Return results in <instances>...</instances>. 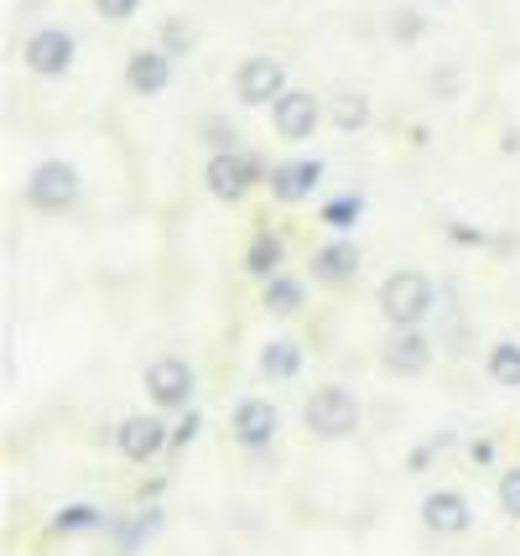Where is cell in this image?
<instances>
[{
  "mask_svg": "<svg viewBox=\"0 0 520 556\" xmlns=\"http://www.w3.org/2000/svg\"><path fill=\"white\" fill-rule=\"evenodd\" d=\"M432 307H437V291L421 270H391L380 281V313L391 328H421Z\"/></svg>",
  "mask_w": 520,
  "mask_h": 556,
  "instance_id": "obj_1",
  "label": "cell"
},
{
  "mask_svg": "<svg viewBox=\"0 0 520 556\" xmlns=\"http://www.w3.org/2000/svg\"><path fill=\"white\" fill-rule=\"evenodd\" d=\"M302 421H307V432L322 437V442H339V437H354L359 432V395L344 386H322L307 395V406H302Z\"/></svg>",
  "mask_w": 520,
  "mask_h": 556,
  "instance_id": "obj_2",
  "label": "cell"
},
{
  "mask_svg": "<svg viewBox=\"0 0 520 556\" xmlns=\"http://www.w3.org/2000/svg\"><path fill=\"white\" fill-rule=\"evenodd\" d=\"M78 193H84V177H78V167H68V162H37L31 177H26V203L42 208V214L74 208Z\"/></svg>",
  "mask_w": 520,
  "mask_h": 556,
  "instance_id": "obj_3",
  "label": "cell"
},
{
  "mask_svg": "<svg viewBox=\"0 0 520 556\" xmlns=\"http://www.w3.org/2000/svg\"><path fill=\"white\" fill-rule=\"evenodd\" d=\"M193 386H199L193 364L177 359V354H162V359L147 364V395H151V406H162V412H188Z\"/></svg>",
  "mask_w": 520,
  "mask_h": 556,
  "instance_id": "obj_4",
  "label": "cell"
},
{
  "mask_svg": "<svg viewBox=\"0 0 520 556\" xmlns=\"http://www.w3.org/2000/svg\"><path fill=\"white\" fill-rule=\"evenodd\" d=\"M26 68L37 73V78H63V73L74 68V58H78V42H74V31H63V26H42V31H31L26 37Z\"/></svg>",
  "mask_w": 520,
  "mask_h": 556,
  "instance_id": "obj_5",
  "label": "cell"
},
{
  "mask_svg": "<svg viewBox=\"0 0 520 556\" xmlns=\"http://www.w3.org/2000/svg\"><path fill=\"white\" fill-rule=\"evenodd\" d=\"M322 121V99L307 94V89H287V94L271 104V125L281 141H307Z\"/></svg>",
  "mask_w": 520,
  "mask_h": 556,
  "instance_id": "obj_6",
  "label": "cell"
},
{
  "mask_svg": "<svg viewBox=\"0 0 520 556\" xmlns=\"http://www.w3.org/2000/svg\"><path fill=\"white\" fill-rule=\"evenodd\" d=\"M234 94L240 104H276V99L287 94V68L276 63V58H245L240 73H234Z\"/></svg>",
  "mask_w": 520,
  "mask_h": 556,
  "instance_id": "obj_7",
  "label": "cell"
},
{
  "mask_svg": "<svg viewBox=\"0 0 520 556\" xmlns=\"http://www.w3.org/2000/svg\"><path fill=\"white\" fill-rule=\"evenodd\" d=\"M234 442L245 447V453H261V447H271L276 432H281V412H276L271 401H261V395H245L240 406H234Z\"/></svg>",
  "mask_w": 520,
  "mask_h": 556,
  "instance_id": "obj_8",
  "label": "cell"
},
{
  "mask_svg": "<svg viewBox=\"0 0 520 556\" xmlns=\"http://www.w3.org/2000/svg\"><path fill=\"white\" fill-rule=\"evenodd\" d=\"M203 182H208V193L214 198L240 203V198L250 193V182H255V162H250L245 151H214L208 167H203Z\"/></svg>",
  "mask_w": 520,
  "mask_h": 556,
  "instance_id": "obj_9",
  "label": "cell"
},
{
  "mask_svg": "<svg viewBox=\"0 0 520 556\" xmlns=\"http://www.w3.org/2000/svg\"><path fill=\"white\" fill-rule=\"evenodd\" d=\"M421 526L437 535H464L473 526V509L458 489H432V494L421 500Z\"/></svg>",
  "mask_w": 520,
  "mask_h": 556,
  "instance_id": "obj_10",
  "label": "cell"
},
{
  "mask_svg": "<svg viewBox=\"0 0 520 556\" xmlns=\"http://www.w3.org/2000/svg\"><path fill=\"white\" fill-rule=\"evenodd\" d=\"M380 364H385L391 375H421V369L432 364V339H427L421 328H391V339L380 349Z\"/></svg>",
  "mask_w": 520,
  "mask_h": 556,
  "instance_id": "obj_11",
  "label": "cell"
},
{
  "mask_svg": "<svg viewBox=\"0 0 520 556\" xmlns=\"http://www.w3.org/2000/svg\"><path fill=\"white\" fill-rule=\"evenodd\" d=\"M125 84H130V94L156 99L167 84H173V58L162 48H136L125 58Z\"/></svg>",
  "mask_w": 520,
  "mask_h": 556,
  "instance_id": "obj_12",
  "label": "cell"
},
{
  "mask_svg": "<svg viewBox=\"0 0 520 556\" xmlns=\"http://www.w3.org/2000/svg\"><path fill=\"white\" fill-rule=\"evenodd\" d=\"M115 442H121V453L130 463H151L162 447H167V442H173V432H167L156 416H130V421H121Z\"/></svg>",
  "mask_w": 520,
  "mask_h": 556,
  "instance_id": "obj_13",
  "label": "cell"
},
{
  "mask_svg": "<svg viewBox=\"0 0 520 556\" xmlns=\"http://www.w3.org/2000/svg\"><path fill=\"white\" fill-rule=\"evenodd\" d=\"M322 182V162H313V156H297V162H281V167H271V198H281V203H302V198H313Z\"/></svg>",
  "mask_w": 520,
  "mask_h": 556,
  "instance_id": "obj_14",
  "label": "cell"
},
{
  "mask_svg": "<svg viewBox=\"0 0 520 556\" xmlns=\"http://www.w3.org/2000/svg\"><path fill=\"white\" fill-rule=\"evenodd\" d=\"M354 276H359V250L348 240L313 250V281H322V287H354Z\"/></svg>",
  "mask_w": 520,
  "mask_h": 556,
  "instance_id": "obj_15",
  "label": "cell"
},
{
  "mask_svg": "<svg viewBox=\"0 0 520 556\" xmlns=\"http://www.w3.org/2000/svg\"><path fill=\"white\" fill-rule=\"evenodd\" d=\"M328 121L339 125L344 136L365 130V125H370V99L359 94V89H339V94L328 99Z\"/></svg>",
  "mask_w": 520,
  "mask_h": 556,
  "instance_id": "obj_16",
  "label": "cell"
},
{
  "mask_svg": "<svg viewBox=\"0 0 520 556\" xmlns=\"http://www.w3.org/2000/svg\"><path fill=\"white\" fill-rule=\"evenodd\" d=\"M297 369H302V349L292 339H271L261 349V375L266 380H292Z\"/></svg>",
  "mask_w": 520,
  "mask_h": 556,
  "instance_id": "obj_17",
  "label": "cell"
},
{
  "mask_svg": "<svg viewBox=\"0 0 520 556\" xmlns=\"http://www.w3.org/2000/svg\"><path fill=\"white\" fill-rule=\"evenodd\" d=\"M484 369H490V380H495V386L520 390V343L516 339H499L495 349H490Z\"/></svg>",
  "mask_w": 520,
  "mask_h": 556,
  "instance_id": "obj_18",
  "label": "cell"
},
{
  "mask_svg": "<svg viewBox=\"0 0 520 556\" xmlns=\"http://www.w3.org/2000/svg\"><path fill=\"white\" fill-rule=\"evenodd\" d=\"M245 270L250 276H261V281L281 276V240H276V235H255L250 250H245Z\"/></svg>",
  "mask_w": 520,
  "mask_h": 556,
  "instance_id": "obj_19",
  "label": "cell"
},
{
  "mask_svg": "<svg viewBox=\"0 0 520 556\" xmlns=\"http://www.w3.org/2000/svg\"><path fill=\"white\" fill-rule=\"evenodd\" d=\"M104 515L94 505H63L58 515H52V531L58 535H84V531H100Z\"/></svg>",
  "mask_w": 520,
  "mask_h": 556,
  "instance_id": "obj_20",
  "label": "cell"
},
{
  "mask_svg": "<svg viewBox=\"0 0 520 556\" xmlns=\"http://www.w3.org/2000/svg\"><path fill=\"white\" fill-rule=\"evenodd\" d=\"M266 307H271L276 317H292L302 307V281H292V276H271V281H266Z\"/></svg>",
  "mask_w": 520,
  "mask_h": 556,
  "instance_id": "obj_21",
  "label": "cell"
},
{
  "mask_svg": "<svg viewBox=\"0 0 520 556\" xmlns=\"http://www.w3.org/2000/svg\"><path fill=\"white\" fill-rule=\"evenodd\" d=\"M193 42H199V37H193V26L188 22H162V42H156V48L167 52V58H188Z\"/></svg>",
  "mask_w": 520,
  "mask_h": 556,
  "instance_id": "obj_22",
  "label": "cell"
},
{
  "mask_svg": "<svg viewBox=\"0 0 520 556\" xmlns=\"http://www.w3.org/2000/svg\"><path fill=\"white\" fill-rule=\"evenodd\" d=\"M359 208H365V203H359L354 193H348V198H333V203L322 208V224H328V229H354Z\"/></svg>",
  "mask_w": 520,
  "mask_h": 556,
  "instance_id": "obj_23",
  "label": "cell"
},
{
  "mask_svg": "<svg viewBox=\"0 0 520 556\" xmlns=\"http://www.w3.org/2000/svg\"><path fill=\"white\" fill-rule=\"evenodd\" d=\"M156 531H162V509H147V515H136V520L121 531V546L130 552L136 541H147V535H156Z\"/></svg>",
  "mask_w": 520,
  "mask_h": 556,
  "instance_id": "obj_24",
  "label": "cell"
},
{
  "mask_svg": "<svg viewBox=\"0 0 520 556\" xmlns=\"http://www.w3.org/2000/svg\"><path fill=\"white\" fill-rule=\"evenodd\" d=\"M499 509H505L510 520H520V468L499 473Z\"/></svg>",
  "mask_w": 520,
  "mask_h": 556,
  "instance_id": "obj_25",
  "label": "cell"
},
{
  "mask_svg": "<svg viewBox=\"0 0 520 556\" xmlns=\"http://www.w3.org/2000/svg\"><path fill=\"white\" fill-rule=\"evenodd\" d=\"M391 37H396V42H417L421 37V16L411 5H401L396 16H391Z\"/></svg>",
  "mask_w": 520,
  "mask_h": 556,
  "instance_id": "obj_26",
  "label": "cell"
},
{
  "mask_svg": "<svg viewBox=\"0 0 520 556\" xmlns=\"http://www.w3.org/2000/svg\"><path fill=\"white\" fill-rule=\"evenodd\" d=\"M94 5H100V16H104V22H130L141 0H94Z\"/></svg>",
  "mask_w": 520,
  "mask_h": 556,
  "instance_id": "obj_27",
  "label": "cell"
},
{
  "mask_svg": "<svg viewBox=\"0 0 520 556\" xmlns=\"http://www.w3.org/2000/svg\"><path fill=\"white\" fill-rule=\"evenodd\" d=\"M203 136L214 141V151H234V125H224V121H203Z\"/></svg>",
  "mask_w": 520,
  "mask_h": 556,
  "instance_id": "obj_28",
  "label": "cell"
},
{
  "mask_svg": "<svg viewBox=\"0 0 520 556\" xmlns=\"http://www.w3.org/2000/svg\"><path fill=\"white\" fill-rule=\"evenodd\" d=\"M432 94H443V99H453V94H458V73H453V68L432 73Z\"/></svg>",
  "mask_w": 520,
  "mask_h": 556,
  "instance_id": "obj_29",
  "label": "cell"
},
{
  "mask_svg": "<svg viewBox=\"0 0 520 556\" xmlns=\"http://www.w3.org/2000/svg\"><path fill=\"white\" fill-rule=\"evenodd\" d=\"M193 437H199V416L188 412V416H182V427H177V432H173V442H177V447H188Z\"/></svg>",
  "mask_w": 520,
  "mask_h": 556,
  "instance_id": "obj_30",
  "label": "cell"
},
{
  "mask_svg": "<svg viewBox=\"0 0 520 556\" xmlns=\"http://www.w3.org/2000/svg\"><path fill=\"white\" fill-rule=\"evenodd\" d=\"M505 151H520V130H505Z\"/></svg>",
  "mask_w": 520,
  "mask_h": 556,
  "instance_id": "obj_31",
  "label": "cell"
}]
</instances>
